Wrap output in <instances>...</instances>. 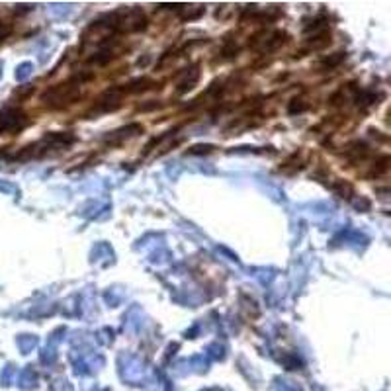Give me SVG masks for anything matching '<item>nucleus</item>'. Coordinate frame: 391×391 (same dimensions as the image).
<instances>
[{"label": "nucleus", "mask_w": 391, "mask_h": 391, "mask_svg": "<svg viewBox=\"0 0 391 391\" xmlns=\"http://www.w3.org/2000/svg\"><path fill=\"white\" fill-rule=\"evenodd\" d=\"M287 36L284 34V32H280V30H264L262 34H256L254 37H252V47L254 49H258L260 53H272V51H276L280 49L287 39H285Z\"/></svg>", "instance_id": "nucleus-2"}, {"label": "nucleus", "mask_w": 391, "mask_h": 391, "mask_svg": "<svg viewBox=\"0 0 391 391\" xmlns=\"http://www.w3.org/2000/svg\"><path fill=\"white\" fill-rule=\"evenodd\" d=\"M88 76L86 74H80V76H72L71 80L67 82H61L57 86H51L45 94H43V102L49 106V108H67L71 104H74L80 94H82V86H84V80Z\"/></svg>", "instance_id": "nucleus-1"}, {"label": "nucleus", "mask_w": 391, "mask_h": 391, "mask_svg": "<svg viewBox=\"0 0 391 391\" xmlns=\"http://www.w3.org/2000/svg\"><path fill=\"white\" fill-rule=\"evenodd\" d=\"M24 113L20 110H4L0 113V131L6 129H20L24 125Z\"/></svg>", "instance_id": "nucleus-3"}, {"label": "nucleus", "mask_w": 391, "mask_h": 391, "mask_svg": "<svg viewBox=\"0 0 391 391\" xmlns=\"http://www.w3.org/2000/svg\"><path fill=\"white\" fill-rule=\"evenodd\" d=\"M8 34H10V28H8V26H4V24H0V41H2Z\"/></svg>", "instance_id": "nucleus-4"}]
</instances>
